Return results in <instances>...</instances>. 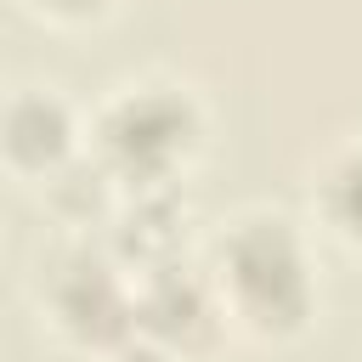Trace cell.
<instances>
[{
  "label": "cell",
  "mask_w": 362,
  "mask_h": 362,
  "mask_svg": "<svg viewBox=\"0 0 362 362\" xmlns=\"http://www.w3.org/2000/svg\"><path fill=\"white\" fill-rule=\"evenodd\" d=\"M221 305H232V317L255 334H300L311 322L317 305V277L305 260V238L288 215L255 209L238 215L221 238Z\"/></svg>",
  "instance_id": "6da1fadb"
},
{
  "label": "cell",
  "mask_w": 362,
  "mask_h": 362,
  "mask_svg": "<svg viewBox=\"0 0 362 362\" xmlns=\"http://www.w3.org/2000/svg\"><path fill=\"white\" fill-rule=\"evenodd\" d=\"M198 141V107L170 85H130L102 113V153L136 181H164Z\"/></svg>",
  "instance_id": "7a4b0ae2"
},
{
  "label": "cell",
  "mask_w": 362,
  "mask_h": 362,
  "mask_svg": "<svg viewBox=\"0 0 362 362\" xmlns=\"http://www.w3.org/2000/svg\"><path fill=\"white\" fill-rule=\"evenodd\" d=\"M74 107L45 90V85H28L6 102V158L11 170L23 175H57L68 158H74Z\"/></svg>",
  "instance_id": "3957f363"
},
{
  "label": "cell",
  "mask_w": 362,
  "mask_h": 362,
  "mask_svg": "<svg viewBox=\"0 0 362 362\" xmlns=\"http://www.w3.org/2000/svg\"><path fill=\"white\" fill-rule=\"evenodd\" d=\"M317 204H322L328 226L362 249V147H345L328 158V170L317 181Z\"/></svg>",
  "instance_id": "277c9868"
},
{
  "label": "cell",
  "mask_w": 362,
  "mask_h": 362,
  "mask_svg": "<svg viewBox=\"0 0 362 362\" xmlns=\"http://www.w3.org/2000/svg\"><path fill=\"white\" fill-rule=\"evenodd\" d=\"M45 17H57V23H85V17H102L113 0H34Z\"/></svg>",
  "instance_id": "5b68a950"
},
{
  "label": "cell",
  "mask_w": 362,
  "mask_h": 362,
  "mask_svg": "<svg viewBox=\"0 0 362 362\" xmlns=\"http://www.w3.org/2000/svg\"><path fill=\"white\" fill-rule=\"evenodd\" d=\"M119 362H175V356H170V351H158V345H130Z\"/></svg>",
  "instance_id": "8992f818"
}]
</instances>
